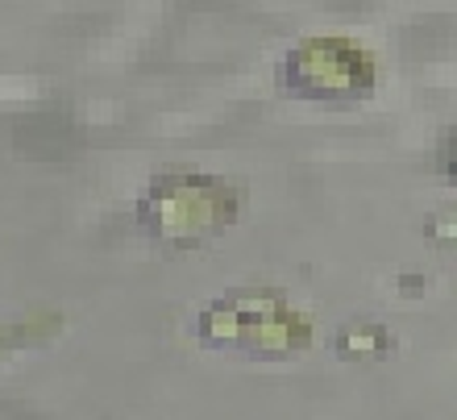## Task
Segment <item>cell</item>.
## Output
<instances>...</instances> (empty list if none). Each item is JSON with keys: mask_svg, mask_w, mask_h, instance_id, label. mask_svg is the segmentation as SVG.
<instances>
[{"mask_svg": "<svg viewBox=\"0 0 457 420\" xmlns=\"http://www.w3.org/2000/svg\"><path fill=\"white\" fill-rule=\"evenodd\" d=\"M445 175L457 180V130L449 133V142H445Z\"/></svg>", "mask_w": 457, "mask_h": 420, "instance_id": "3957f363", "label": "cell"}, {"mask_svg": "<svg viewBox=\"0 0 457 420\" xmlns=\"http://www.w3.org/2000/svg\"><path fill=\"white\" fill-rule=\"evenodd\" d=\"M283 84L295 97H316V100L361 97L374 84V63L366 50L349 46V42L316 38V42H303V46H295L287 55Z\"/></svg>", "mask_w": 457, "mask_h": 420, "instance_id": "6da1fadb", "label": "cell"}, {"mask_svg": "<svg viewBox=\"0 0 457 420\" xmlns=\"http://www.w3.org/2000/svg\"><path fill=\"white\" fill-rule=\"evenodd\" d=\"M220 183L212 180H167L154 192V225L162 233L187 238L192 229L220 225L228 208H220Z\"/></svg>", "mask_w": 457, "mask_h": 420, "instance_id": "7a4b0ae2", "label": "cell"}]
</instances>
